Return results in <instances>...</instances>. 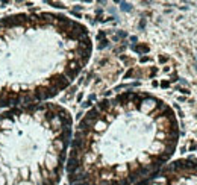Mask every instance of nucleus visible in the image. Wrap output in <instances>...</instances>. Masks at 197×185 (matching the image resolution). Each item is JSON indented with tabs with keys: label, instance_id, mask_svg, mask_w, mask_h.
Returning a JSON list of instances; mask_svg holds the SVG:
<instances>
[{
	"label": "nucleus",
	"instance_id": "obj_1",
	"mask_svg": "<svg viewBox=\"0 0 197 185\" xmlns=\"http://www.w3.org/2000/svg\"><path fill=\"white\" fill-rule=\"evenodd\" d=\"M181 128L174 109L147 91L102 99L79 120L68 147V185H137L173 158Z\"/></svg>",
	"mask_w": 197,
	"mask_h": 185
},
{
	"label": "nucleus",
	"instance_id": "obj_2",
	"mask_svg": "<svg viewBox=\"0 0 197 185\" xmlns=\"http://www.w3.org/2000/svg\"><path fill=\"white\" fill-rule=\"evenodd\" d=\"M93 53L88 28L58 12L0 18V108L44 103L73 84Z\"/></svg>",
	"mask_w": 197,
	"mask_h": 185
},
{
	"label": "nucleus",
	"instance_id": "obj_3",
	"mask_svg": "<svg viewBox=\"0 0 197 185\" xmlns=\"http://www.w3.org/2000/svg\"><path fill=\"white\" fill-rule=\"evenodd\" d=\"M73 135V117L58 103L0 112V185H59Z\"/></svg>",
	"mask_w": 197,
	"mask_h": 185
},
{
	"label": "nucleus",
	"instance_id": "obj_4",
	"mask_svg": "<svg viewBox=\"0 0 197 185\" xmlns=\"http://www.w3.org/2000/svg\"><path fill=\"white\" fill-rule=\"evenodd\" d=\"M137 185H197V158L171 161Z\"/></svg>",
	"mask_w": 197,
	"mask_h": 185
}]
</instances>
